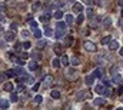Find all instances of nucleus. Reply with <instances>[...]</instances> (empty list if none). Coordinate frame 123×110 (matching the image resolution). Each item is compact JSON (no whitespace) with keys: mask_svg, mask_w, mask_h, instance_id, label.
<instances>
[{"mask_svg":"<svg viewBox=\"0 0 123 110\" xmlns=\"http://www.w3.org/2000/svg\"><path fill=\"white\" fill-rule=\"evenodd\" d=\"M66 77H67L69 80H74V79L77 77V72H76L73 67H70V69L66 70Z\"/></svg>","mask_w":123,"mask_h":110,"instance_id":"1","label":"nucleus"},{"mask_svg":"<svg viewBox=\"0 0 123 110\" xmlns=\"http://www.w3.org/2000/svg\"><path fill=\"white\" fill-rule=\"evenodd\" d=\"M83 46H85V50H87V52H96V44L90 40H85Z\"/></svg>","mask_w":123,"mask_h":110,"instance_id":"2","label":"nucleus"},{"mask_svg":"<svg viewBox=\"0 0 123 110\" xmlns=\"http://www.w3.org/2000/svg\"><path fill=\"white\" fill-rule=\"evenodd\" d=\"M76 97H77V100H85V97H86V99H90V97H92V94H90V92H87V90H86V92H85V90H82V92H79V93H77V96H76Z\"/></svg>","mask_w":123,"mask_h":110,"instance_id":"3","label":"nucleus"},{"mask_svg":"<svg viewBox=\"0 0 123 110\" xmlns=\"http://www.w3.org/2000/svg\"><path fill=\"white\" fill-rule=\"evenodd\" d=\"M4 39H6V42H13V40H14V31H13V30L6 31V33H4Z\"/></svg>","mask_w":123,"mask_h":110,"instance_id":"4","label":"nucleus"},{"mask_svg":"<svg viewBox=\"0 0 123 110\" xmlns=\"http://www.w3.org/2000/svg\"><path fill=\"white\" fill-rule=\"evenodd\" d=\"M72 44H73V36H67L64 39V42H63V46L64 47H70Z\"/></svg>","mask_w":123,"mask_h":110,"instance_id":"5","label":"nucleus"},{"mask_svg":"<svg viewBox=\"0 0 123 110\" xmlns=\"http://www.w3.org/2000/svg\"><path fill=\"white\" fill-rule=\"evenodd\" d=\"M13 83H10V82H6L4 84H3V90L4 92H13Z\"/></svg>","mask_w":123,"mask_h":110,"instance_id":"6","label":"nucleus"},{"mask_svg":"<svg viewBox=\"0 0 123 110\" xmlns=\"http://www.w3.org/2000/svg\"><path fill=\"white\" fill-rule=\"evenodd\" d=\"M82 10H83L82 3H74V4H73V12H74V13H82Z\"/></svg>","mask_w":123,"mask_h":110,"instance_id":"7","label":"nucleus"},{"mask_svg":"<svg viewBox=\"0 0 123 110\" xmlns=\"http://www.w3.org/2000/svg\"><path fill=\"white\" fill-rule=\"evenodd\" d=\"M105 103H106V100L102 99V97H97V99L93 100V104H94V106H105Z\"/></svg>","mask_w":123,"mask_h":110,"instance_id":"8","label":"nucleus"},{"mask_svg":"<svg viewBox=\"0 0 123 110\" xmlns=\"http://www.w3.org/2000/svg\"><path fill=\"white\" fill-rule=\"evenodd\" d=\"M119 47V42L117 40H110V43H109V49L110 50H116Z\"/></svg>","mask_w":123,"mask_h":110,"instance_id":"9","label":"nucleus"},{"mask_svg":"<svg viewBox=\"0 0 123 110\" xmlns=\"http://www.w3.org/2000/svg\"><path fill=\"white\" fill-rule=\"evenodd\" d=\"M9 106H10V102H9V100L0 99V107H1V109H9Z\"/></svg>","mask_w":123,"mask_h":110,"instance_id":"10","label":"nucleus"},{"mask_svg":"<svg viewBox=\"0 0 123 110\" xmlns=\"http://www.w3.org/2000/svg\"><path fill=\"white\" fill-rule=\"evenodd\" d=\"M52 83H53V77L52 76H46V79H44V87H50Z\"/></svg>","mask_w":123,"mask_h":110,"instance_id":"11","label":"nucleus"},{"mask_svg":"<svg viewBox=\"0 0 123 110\" xmlns=\"http://www.w3.org/2000/svg\"><path fill=\"white\" fill-rule=\"evenodd\" d=\"M110 26H112V19H110V17H105V20H103V27L107 29V27H110Z\"/></svg>","mask_w":123,"mask_h":110,"instance_id":"12","label":"nucleus"},{"mask_svg":"<svg viewBox=\"0 0 123 110\" xmlns=\"http://www.w3.org/2000/svg\"><path fill=\"white\" fill-rule=\"evenodd\" d=\"M50 96H52V99H60V92L59 90H52L50 92Z\"/></svg>","mask_w":123,"mask_h":110,"instance_id":"13","label":"nucleus"},{"mask_svg":"<svg viewBox=\"0 0 123 110\" xmlns=\"http://www.w3.org/2000/svg\"><path fill=\"white\" fill-rule=\"evenodd\" d=\"M94 77H103V70L102 69H94V72L92 73Z\"/></svg>","mask_w":123,"mask_h":110,"instance_id":"14","label":"nucleus"},{"mask_svg":"<svg viewBox=\"0 0 123 110\" xmlns=\"http://www.w3.org/2000/svg\"><path fill=\"white\" fill-rule=\"evenodd\" d=\"M53 50H55V53H56L57 56H62V53H63V50H62V46H60V44H55Z\"/></svg>","mask_w":123,"mask_h":110,"instance_id":"15","label":"nucleus"},{"mask_svg":"<svg viewBox=\"0 0 123 110\" xmlns=\"http://www.w3.org/2000/svg\"><path fill=\"white\" fill-rule=\"evenodd\" d=\"M93 82H94V76H93V74L86 76V84H87V86H92Z\"/></svg>","mask_w":123,"mask_h":110,"instance_id":"16","label":"nucleus"},{"mask_svg":"<svg viewBox=\"0 0 123 110\" xmlns=\"http://www.w3.org/2000/svg\"><path fill=\"white\" fill-rule=\"evenodd\" d=\"M113 83H116V84H119V83H122V76H120V73L117 74H113Z\"/></svg>","mask_w":123,"mask_h":110,"instance_id":"17","label":"nucleus"},{"mask_svg":"<svg viewBox=\"0 0 123 110\" xmlns=\"http://www.w3.org/2000/svg\"><path fill=\"white\" fill-rule=\"evenodd\" d=\"M60 64H62L60 59H53V61H52V66H53L55 69H59V67H60Z\"/></svg>","mask_w":123,"mask_h":110,"instance_id":"18","label":"nucleus"},{"mask_svg":"<svg viewBox=\"0 0 123 110\" xmlns=\"http://www.w3.org/2000/svg\"><path fill=\"white\" fill-rule=\"evenodd\" d=\"M94 90H96V93H100V94H102V93H105V86H103V84H97V86L94 87Z\"/></svg>","mask_w":123,"mask_h":110,"instance_id":"19","label":"nucleus"},{"mask_svg":"<svg viewBox=\"0 0 123 110\" xmlns=\"http://www.w3.org/2000/svg\"><path fill=\"white\" fill-rule=\"evenodd\" d=\"M64 19H66V23L67 24H73V14H66Z\"/></svg>","mask_w":123,"mask_h":110,"instance_id":"20","label":"nucleus"},{"mask_svg":"<svg viewBox=\"0 0 123 110\" xmlns=\"http://www.w3.org/2000/svg\"><path fill=\"white\" fill-rule=\"evenodd\" d=\"M70 63H72L73 66H77V64H80V60H79V57H76V56H73V57L70 59Z\"/></svg>","mask_w":123,"mask_h":110,"instance_id":"21","label":"nucleus"},{"mask_svg":"<svg viewBox=\"0 0 123 110\" xmlns=\"http://www.w3.org/2000/svg\"><path fill=\"white\" fill-rule=\"evenodd\" d=\"M33 102H34L36 104H40V103L43 102V97H42L40 94H37V96H34V99H33Z\"/></svg>","mask_w":123,"mask_h":110,"instance_id":"22","label":"nucleus"},{"mask_svg":"<svg viewBox=\"0 0 123 110\" xmlns=\"http://www.w3.org/2000/svg\"><path fill=\"white\" fill-rule=\"evenodd\" d=\"M31 57H33V60H36V61H37V60H40V59H42V55H40L39 52H33V53H31Z\"/></svg>","mask_w":123,"mask_h":110,"instance_id":"23","label":"nucleus"},{"mask_svg":"<svg viewBox=\"0 0 123 110\" xmlns=\"http://www.w3.org/2000/svg\"><path fill=\"white\" fill-rule=\"evenodd\" d=\"M60 61H62V64H63V66H67V64H69V57H67V56H62V59H60Z\"/></svg>","mask_w":123,"mask_h":110,"instance_id":"24","label":"nucleus"},{"mask_svg":"<svg viewBox=\"0 0 123 110\" xmlns=\"http://www.w3.org/2000/svg\"><path fill=\"white\" fill-rule=\"evenodd\" d=\"M14 70H16V74H22V76H26V73H25V70H23V67H22V66H20V67H16Z\"/></svg>","mask_w":123,"mask_h":110,"instance_id":"25","label":"nucleus"},{"mask_svg":"<svg viewBox=\"0 0 123 110\" xmlns=\"http://www.w3.org/2000/svg\"><path fill=\"white\" fill-rule=\"evenodd\" d=\"M37 67H39V66H37L36 60H34V61H30V63H29V69H30V70H37Z\"/></svg>","mask_w":123,"mask_h":110,"instance_id":"26","label":"nucleus"},{"mask_svg":"<svg viewBox=\"0 0 123 110\" xmlns=\"http://www.w3.org/2000/svg\"><path fill=\"white\" fill-rule=\"evenodd\" d=\"M17 100H19V96H17V93H12V96H10V102L16 103Z\"/></svg>","mask_w":123,"mask_h":110,"instance_id":"27","label":"nucleus"},{"mask_svg":"<svg viewBox=\"0 0 123 110\" xmlns=\"http://www.w3.org/2000/svg\"><path fill=\"white\" fill-rule=\"evenodd\" d=\"M64 31H66V30H63V29H57V31H56V37L60 39L62 36H64Z\"/></svg>","mask_w":123,"mask_h":110,"instance_id":"28","label":"nucleus"},{"mask_svg":"<svg viewBox=\"0 0 123 110\" xmlns=\"http://www.w3.org/2000/svg\"><path fill=\"white\" fill-rule=\"evenodd\" d=\"M110 40H112V37H110V36L103 37V39H102V44H109V43H110Z\"/></svg>","mask_w":123,"mask_h":110,"instance_id":"29","label":"nucleus"},{"mask_svg":"<svg viewBox=\"0 0 123 110\" xmlns=\"http://www.w3.org/2000/svg\"><path fill=\"white\" fill-rule=\"evenodd\" d=\"M33 30H34V37H36V39H40V37H42V31H40L37 27L33 29Z\"/></svg>","mask_w":123,"mask_h":110,"instance_id":"30","label":"nucleus"},{"mask_svg":"<svg viewBox=\"0 0 123 110\" xmlns=\"http://www.w3.org/2000/svg\"><path fill=\"white\" fill-rule=\"evenodd\" d=\"M66 24H67V23H63V22H57L56 27H57V29H63V30H66Z\"/></svg>","mask_w":123,"mask_h":110,"instance_id":"31","label":"nucleus"},{"mask_svg":"<svg viewBox=\"0 0 123 110\" xmlns=\"http://www.w3.org/2000/svg\"><path fill=\"white\" fill-rule=\"evenodd\" d=\"M40 7H42V3H37V1H36V3L33 4V12H37V10H40Z\"/></svg>","mask_w":123,"mask_h":110,"instance_id":"32","label":"nucleus"},{"mask_svg":"<svg viewBox=\"0 0 123 110\" xmlns=\"http://www.w3.org/2000/svg\"><path fill=\"white\" fill-rule=\"evenodd\" d=\"M83 20H85V16H83V14H79V17L76 19V23H77V24H82Z\"/></svg>","mask_w":123,"mask_h":110,"instance_id":"33","label":"nucleus"},{"mask_svg":"<svg viewBox=\"0 0 123 110\" xmlns=\"http://www.w3.org/2000/svg\"><path fill=\"white\" fill-rule=\"evenodd\" d=\"M46 46V42L44 40H42V39H39V42H37V47L39 49H42V47H44Z\"/></svg>","mask_w":123,"mask_h":110,"instance_id":"34","label":"nucleus"},{"mask_svg":"<svg viewBox=\"0 0 123 110\" xmlns=\"http://www.w3.org/2000/svg\"><path fill=\"white\" fill-rule=\"evenodd\" d=\"M55 19H62L63 17V13H62V10H57V12H55Z\"/></svg>","mask_w":123,"mask_h":110,"instance_id":"35","label":"nucleus"},{"mask_svg":"<svg viewBox=\"0 0 123 110\" xmlns=\"http://www.w3.org/2000/svg\"><path fill=\"white\" fill-rule=\"evenodd\" d=\"M86 16H87V17H93V9L92 7H87V10H86Z\"/></svg>","mask_w":123,"mask_h":110,"instance_id":"36","label":"nucleus"},{"mask_svg":"<svg viewBox=\"0 0 123 110\" xmlns=\"http://www.w3.org/2000/svg\"><path fill=\"white\" fill-rule=\"evenodd\" d=\"M6 77H7V73L6 72H3V73H0V83H3L6 80Z\"/></svg>","mask_w":123,"mask_h":110,"instance_id":"37","label":"nucleus"},{"mask_svg":"<svg viewBox=\"0 0 123 110\" xmlns=\"http://www.w3.org/2000/svg\"><path fill=\"white\" fill-rule=\"evenodd\" d=\"M6 73H7V77H13L16 74V70H7Z\"/></svg>","mask_w":123,"mask_h":110,"instance_id":"38","label":"nucleus"},{"mask_svg":"<svg viewBox=\"0 0 123 110\" xmlns=\"http://www.w3.org/2000/svg\"><path fill=\"white\" fill-rule=\"evenodd\" d=\"M30 46H31V43L29 42V40L23 42V47H25V49H30Z\"/></svg>","mask_w":123,"mask_h":110,"instance_id":"39","label":"nucleus"},{"mask_svg":"<svg viewBox=\"0 0 123 110\" xmlns=\"http://www.w3.org/2000/svg\"><path fill=\"white\" fill-rule=\"evenodd\" d=\"M44 34H46V36H52V29L46 27V29H44Z\"/></svg>","mask_w":123,"mask_h":110,"instance_id":"40","label":"nucleus"},{"mask_svg":"<svg viewBox=\"0 0 123 110\" xmlns=\"http://www.w3.org/2000/svg\"><path fill=\"white\" fill-rule=\"evenodd\" d=\"M119 69H120L119 66H115V67H112V74H116V73L119 72Z\"/></svg>","mask_w":123,"mask_h":110,"instance_id":"41","label":"nucleus"},{"mask_svg":"<svg viewBox=\"0 0 123 110\" xmlns=\"http://www.w3.org/2000/svg\"><path fill=\"white\" fill-rule=\"evenodd\" d=\"M97 4H99V7H105L106 0H97Z\"/></svg>","mask_w":123,"mask_h":110,"instance_id":"42","label":"nucleus"},{"mask_svg":"<svg viewBox=\"0 0 123 110\" xmlns=\"http://www.w3.org/2000/svg\"><path fill=\"white\" fill-rule=\"evenodd\" d=\"M105 94H106V96H110V94H112V90H110L109 86H107V89H105Z\"/></svg>","mask_w":123,"mask_h":110,"instance_id":"43","label":"nucleus"},{"mask_svg":"<svg viewBox=\"0 0 123 110\" xmlns=\"http://www.w3.org/2000/svg\"><path fill=\"white\" fill-rule=\"evenodd\" d=\"M27 36H29V31H27V30H22V37H25V39H26Z\"/></svg>","mask_w":123,"mask_h":110,"instance_id":"44","label":"nucleus"},{"mask_svg":"<svg viewBox=\"0 0 123 110\" xmlns=\"http://www.w3.org/2000/svg\"><path fill=\"white\" fill-rule=\"evenodd\" d=\"M39 87H40V83H34V84H33V90H34V92H37Z\"/></svg>","mask_w":123,"mask_h":110,"instance_id":"45","label":"nucleus"},{"mask_svg":"<svg viewBox=\"0 0 123 110\" xmlns=\"http://www.w3.org/2000/svg\"><path fill=\"white\" fill-rule=\"evenodd\" d=\"M22 46H23V44H19V43H16V44H14V50H17V52H19V50L22 49Z\"/></svg>","mask_w":123,"mask_h":110,"instance_id":"46","label":"nucleus"},{"mask_svg":"<svg viewBox=\"0 0 123 110\" xmlns=\"http://www.w3.org/2000/svg\"><path fill=\"white\" fill-rule=\"evenodd\" d=\"M25 90V84H19L17 86V92H23Z\"/></svg>","mask_w":123,"mask_h":110,"instance_id":"47","label":"nucleus"},{"mask_svg":"<svg viewBox=\"0 0 123 110\" xmlns=\"http://www.w3.org/2000/svg\"><path fill=\"white\" fill-rule=\"evenodd\" d=\"M30 26H31V29H36L37 27V23H36L34 20H30Z\"/></svg>","mask_w":123,"mask_h":110,"instance_id":"48","label":"nucleus"},{"mask_svg":"<svg viewBox=\"0 0 123 110\" xmlns=\"http://www.w3.org/2000/svg\"><path fill=\"white\" fill-rule=\"evenodd\" d=\"M123 93V86H119L117 87V94H122Z\"/></svg>","mask_w":123,"mask_h":110,"instance_id":"49","label":"nucleus"},{"mask_svg":"<svg viewBox=\"0 0 123 110\" xmlns=\"http://www.w3.org/2000/svg\"><path fill=\"white\" fill-rule=\"evenodd\" d=\"M4 20H6V16H4V14L0 12V22H4Z\"/></svg>","mask_w":123,"mask_h":110,"instance_id":"50","label":"nucleus"},{"mask_svg":"<svg viewBox=\"0 0 123 110\" xmlns=\"http://www.w3.org/2000/svg\"><path fill=\"white\" fill-rule=\"evenodd\" d=\"M83 1H85L86 4H93V3H94V0H83Z\"/></svg>","mask_w":123,"mask_h":110,"instance_id":"51","label":"nucleus"},{"mask_svg":"<svg viewBox=\"0 0 123 110\" xmlns=\"http://www.w3.org/2000/svg\"><path fill=\"white\" fill-rule=\"evenodd\" d=\"M10 27H12V30H13V31H14V30L17 29V24H16V23H12V26H10Z\"/></svg>","mask_w":123,"mask_h":110,"instance_id":"52","label":"nucleus"},{"mask_svg":"<svg viewBox=\"0 0 123 110\" xmlns=\"http://www.w3.org/2000/svg\"><path fill=\"white\" fill-rule=\"evenodd\" d=\"M22 59H27V57H29V53H22Z\"/></svg>","mask_w":123,"mask_h":110,"instance_id":"53","label":"nucleus"},{"mask_svg":"<svg viewBox=\"0 0 123 110\" xmlns=\"http://www.w3.org/2000/svg\"><path fill=\"white\" fill-rule=\"evenodd\" d=\"M82 33H83V34H86V36H87V34H89V30H87V29H85V30H83V31H82Z\"/></svg>","mask_w":123,"mask_h":110,"instance_id":"54","label":"nucleus"},{"mask_svg":"<svg viewBox=\"0 0 123 110\" xmlns=\"http://www.w3.org/2000/svg\"><path fill=\"white\" fill-rule=\"evenodd\" d=\"M119 24H120V26H123V17H120V20H119Z\"/></svg>","mask_w":123,"mask_h":110,"instance_id":"55","label":"nucleus"},{"mask_svg":"<svg viewBox=\"0 0 123 110\" xmlns=\"http://www.w3.org/2000/svg\"><path fill=\"white\" fill-rule=\"evenodd\" d=\"M4 7H6V6H4V4H3V3H0V10H3V9H4Z\"/></svg>","mask_w":123,"mask_h":110,"instance_id":"56","label":"nucleus"},{"mask_svg":"<svg viewBox=\"0 0 123 110\" xmlns=\"http://www.w3.org/2000/svg\"><path fill=\"white\" fill-rule=\"evenodd\" d=\"M117 3H119V6H123V0H117Z\"/></svg>","mask_w":123,"mask_h":110,"instance_id":"57","label":"nucleus"},{"mask_svg":"<svg viewBox=\"0 0 123 110\" xmlns=\"http://www.w3.org/2000/svg\"><path fill=\"white\" fill-rule=\"evenodd\" d=\"M119 53H120V56H123V47L120 49V52H119Z\"/></svg>","mask_w":123,"mask_h":110,"instance_id":"58","label":"nucleus"},{"mask_svg":"<svg viewBox=\"0 0 123 110\" xmlns=\"http://www.w3.org/2000/svg\"><path fill=\"white\" fill-rule=\"evenodd\" d=\"M122 84H123V79H122Z\"/></svg>","mask_w":123,"mask_h":110,"instance_id":"59","label":"nucleus"},{"mask_svg":"<svg viewBox=\"0 0 123 110\" xmlns=\"http://www.w3.org/2000/svg\"><path fill=\"white\" fill-rule=\"evenodd\" d=\"M70 1H74V0H70Z\"/></svg>","mask_w":123,"mask_h":110,"instance_id":"60","label":"nucleus"}]
</instances>
